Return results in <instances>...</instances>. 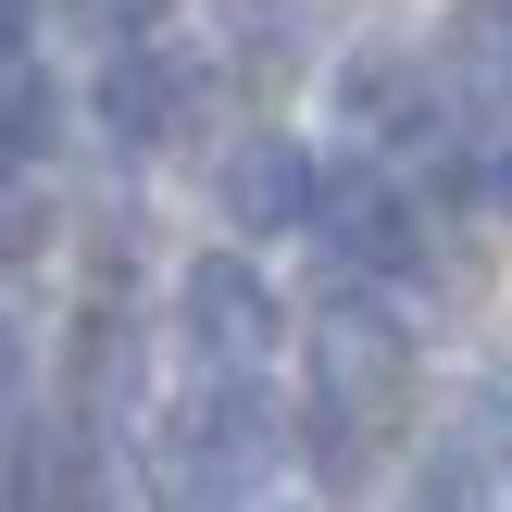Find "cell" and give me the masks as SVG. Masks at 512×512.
<instances>
[{"mask_svg":"<svg viewBox=\"0 0 512 512\" xmlns=\"http://www.w3.org/2000/svg\"><path fill=\"white\" fill-rule=\"evenodd\" d=\"M413 512H450V500H413Z\"/></svg>","mask_w":512,"mask_h":512,"instance_id":"9a60e30c","label":"cell"},{"mask_svg":"<svg viewBox=\"0 0 512 512\" xmlns=\"http://www.w3.org/2000/svg\"><path fill=\"white\" fill-rule=\"evenodd\" d=\"M425 88H438L450 113H500V100H512V0H463V13L438 25Z\"/></svg>","mask_w":512,"mask_h":512,"instance_id":"3957f363","label":"cell"},{"mask_svg":"<svg viewBox=\"0 0 512 512\" xmlns=\"http://www.w3.org/2000/svg\"><path fill=\"white\" fill-rule=\"evenodd\" d=\"M0 500H13V512H100V450H88V425H25Z\"/></svg>","mask_w":512,"mask_h":512,"instance_id":"8992f818","label":"cell"},{"mask_svg":"<svg viewBox=\"0 0 512 512\" xmlns=\"http://www.w3.org/2000/svg\"><path fill=\"white\" fill-rule=\"evenodd\" d=\"M188 338L213 375H250L275 350V288L238 263V250H213V263H188Z\"/></svg>","mask_w":512,"mask_h":512,"instance_id":"7a4b0ae2","label":"cell"},{"mask_svg":"<svg viewBox=\"0 0 512 512\" xmlns=\"http://www.w3.org/2000/svg\"><path fill=\"white\" fill-rule=\"evenodd\" d=\"M100 125H113L125 150H163L175 125H188V63H175V50H113V75H100Z\"/></svg>","mask_w":512,"mask_h":512,"instance_id":"52a82bcc","label":"cell"},{"mask_svg":"<svg viewBox=\"0 0 512 512\" xmlns=\"http://www.w3.org/2000/svg\"><path fill=\"white\" fill-rule=\"evenodd\" d=\"M225 38H238V63H300V0H225Z\"/></svg>","mask_w":512,"mask_h":512,"instance_id":"9c48e42d","label":"cell"},{"mask_svg":"<svg viewBox=\"0 0 512 512\" xmlns=\"http://www.w3.org/2000/svg\"><path fill=\"white\" fill-rule=\"evenodd\" d=\"M313 213H325V238H338L350 275H400V263L425 250V238H413V200H400L388 175H325Z\"/></svg>","mask_w":512,"mask_h":512,"instance_id":"277c9868","label":"cell"},{"mask_svg":"<svg viewBox=\"0 0 512 512\" xmlns=\"http://www.w3.org/2000/svg\"><path fill=\"white\" fill-rule=\"evenodd\" d=\"M13 250H25V213H13V200H0V263H13Z\"/></svg>","mask_w":512,"mask_h":512,"instance_id":"7c38bea8","label":"cell"},{"mask_svg":"<svg viewBox=\"0 0 512 512\" xmlns=\"http://www.w3.org/2000/svg\"><path fill=\"white\" fill-rule=\"evenodd\" d=\"M263 463H275V400L250 388V375H213V388L163 425V488L188 500V512L225 500V488H250Z\"/></svg>","mask_w":512,"mask_h":512,"instance_id":"6da1fadb","label":"cell"},{"mask_svg":"<svg viewBox=\"0 0 512 512\" xmlns=\"http://www.w3.org/2000/svg\"><path fill=\"white\" fill-rule=\"evenodd\" d=\"M338 100H350V113L375 125V138H413V113H425V75H413V63H388V50H363Z\"/></svg>","mask_w":512,"mask_h":512,"instance_id":"ba28073f","label":"cell"},{"mask_svg":"<svg viewBox=\"0 0 512 512\" xmlns=\"http://www.w3.org/2000/svg\"><path fill=\"white\" fill-rule=\"evenodd\" d=\"M213 200H225V225L275 238V225H300V213H313V163H300L288 138H238V150L213 163Z\"/></svg>","mask_w":512,"mask_h":512,"instance_id":"5b68a950","label":"cell"},{"mask_svg":"<svg viewBox=\"0 0 512 512\" xmlns=\"http://www.w3.org/2000/svg\"><path fill=\"white\" fill-rule=\"evenodd\" d=\"M13 363H25V350H13V338H0V400H13Z\"/></svg>","mask_w":512,"mask_h":512,"instance_id":"4fadbf2b","label":"cell"},{"mask_svg":"<svg viewBox=\"0 0 512 512\" xmlns=\"http://www.w3.org/2000/svg\"><path fill=\"white\" fill-rule=\"evenodd\" d=\"M500 200H512V150H500Z\"/></svg>","mask_w":512,"mask_h":512,"instance_id":"5bb4252c","label":"cell"},{"mask_svg":"<svg viewBox=\"0 0 512 512\" xmlns=\"http://www.w3.org/2000/svg\"><path fill=\"white\" fill-rule=\"evenodd\" d=\"M38 138H50V75L38 63H0V163L38 150Z\"/></svg>","mask_w":512,"mask_h":512,"instance_id":"30bf717a","label":"cell"},{"mask_svg":"<svg viewBox=\"0 0 512 512\" xmlns=\"http://www.w3.org/2000/svg\"><path fill=\"white\" fill-rule=\"evenodd\" d=\"M88 13H100V25H150L163 0H88Z\"/></svg>","mask_w":512,"mask_h":512,"instance_id":"8fae6325","label":"cell"}]
</instances>
